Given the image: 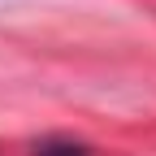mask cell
<instances>
[{"instance_id":"6da1fadb","label":"cell","mask_w":156,"mask_h":156,"mask_svg":"<svg viewBox=\"0 0 156 156\" xmlns=\"http://www.w3.org/2000/svg\"><path fill=\"white\" fill-rule=\"evenodd\" d=\"M35 156H87V147L65 143V139H48V143H35Z\"/></svg>"}]
</instances>
